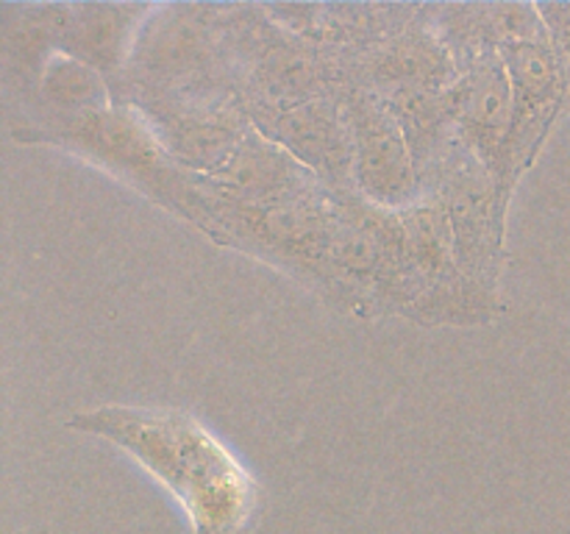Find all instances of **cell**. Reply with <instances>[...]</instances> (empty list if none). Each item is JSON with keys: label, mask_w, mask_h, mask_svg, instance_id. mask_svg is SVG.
I'll return each mask as SVG.
<instances>
[{"label": "cell", "mask_w": 570, "mask_h": 534, "mask_svg": "<svg viewBox=\"0 0 570 534\" xmlns=\"http://www.w3.org/2000/svg\"><path fill=\"white\" fill-rule=\"evenodd\" d=\"M65 426L131 456L178 501L193 534L248 528L256 512L254 476L198 417L170 406L104 404L72 412Z\"/></svg>", "instance_id": "obj_1"}, {"label": "cell", "mask_w": 570, "mask_h": 534, "mask_svg": "<svg viewBox=\"0 0 570 534\" xmlns=\"http://www.w3.org/2000/svg\"><path fill=\"white\" fill-rule=\"evenodd\" d=\"M538 6L540 20L549 28L551 39L560 48V53L566 56L570 67V3H534Z\"/></svg>", "instance_id": "obj_6"}, {"label": "cell", "mask_w": 570, "mask_h": 534, "mask_svg": "<svg viewBox=\"0 0 570 534\" xmlns=\"http://www.w3.org/2000/svg\"><path fill=\"white\" fill-rule=\"evenodd\" d=\"M343 115L354 148V189L384 209H406L421 200L415 161L395 111L371 89L351 83Z\"/></svg>", "instance_id": "obj_4"}, {"label": "cell", "mask_w": 570, "mask_h": 534, "mask_svg": "<svg viewBox=\"0 0 570 534\" xmlns=\"http://www.w3.org/2000/svg\"><path fill=\"white\" fill-rule=\"evenodd\" d=\"M493 26L515 98L510 137L495 167L501 195L512 200L518 181L570 103V67L540 20L538 6L493 3Z\"/></svg>", "instance_id": "obj_2"}, {"label": "cell", "mask_w": 570, "mask_h": 534, "mask_svg": "<svg viewBox=\"0 0 570 534\" xmlns=\"http://www.w3.org/2000/svg\"><path fill=\"white\" fill-rule=\"evenodd\" d=\"M451 56L456 81L445 92V103L454 131L460 142L495 172L515 111L510 70L501 59L499 42L490 37L460 44Z\"/></svg>", "instance_id": "obj_5"}, {"label": "cell", "mask_w": 570, "mask_h": 534, "mask_svg": "<svg viewBox=\"0 0 570 534\" xmlns=\"http://www.w3.org/2000/svg\"><path fill=\"white\" fill-rule=\"evenodd\" d=\"M421 198L438 200L449 217L460 270L479 287L499 293L507 265L510 200L501 195L495 172L456 137L440 165L421 181Z\"/></svg>", "instance_id": "obj_3"}]
</instances>
